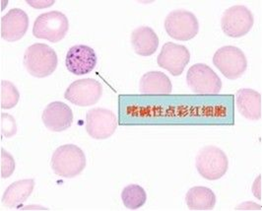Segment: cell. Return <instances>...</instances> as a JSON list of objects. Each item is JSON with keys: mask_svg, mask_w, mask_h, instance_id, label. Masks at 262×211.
Returning a JSON list of instances; mask_svg holds the SVG:
<instances>
[{"mask_svg": "<svg viewBox=\"0 0 262 211\" xmlns=\"http://www.w3.org/2000/svg\"><path fill=\"white\" fill-rule=\"evenodd\" d=\"M58 65L56 53L45 44H34L24 53V66L34 77L45 78L52 75Z\"/></svg>", "mask_w": 262, "mask_h": 211, "instance_id": "obj_1", "label": "cell"}, {"mask_svg": "<svg viewBox=\"0 0 262 211\" xmlns=\"http://www.w3.org/2000/svg\"><path fill=\"white\" fill-rule=\"evenodd\" d=\"M53 171L62 178L71 179L80 175L86 167V156L83 150L74 144L58 147L52 157Z\"/></svg>", "mask_w": 262, "mask_h": 211, "instance_id": "obj_2", "label": "cell"}, {"mask_svg": "<svg viewBox=\"0 0 262 211\" xmlns=\"http://www.w3.org/2000/svg\"><path fill=\"white\" fill-rule=\"evenodd\" d=\"M196 169L201 177L216 181L225 176L229 168L226 153L216 146H205L197 154Z\"/></svg>", "mask_w": 262, "mask_h": 211, "instance_id": "obj_3", "label": "cell"}, {"mask_svg": "<svg viewBox=\"0 0 262 211\" xmlns=\"http://www.w3.org/2000/svg\"><path fill=\"white\" fill-rule=\"evenodd\" d=\"M69 30V22L60 11H50L40 14L33 27V35L38 39L58 43L64 39Z\"/></svg>", "mask_w": 262, "mask_h": 211, "instance_id": "obj_4", "label": "cell"}, {"mask_svg": "<svg viewBox=\"0 0 262 211\" xmlns=\"http://www.w3.org/2000/svg\"><path fill=\"white\" fill-rule=\"evenodd\" d=\"M213 64L226 78L230 80L242 77L248 68V59L245 53L233 46L219 49L213 56Z\"/></svg>", "mask_w": 262, "mask_h": 211, "instance_id": "obj_5", "label": "cell"}, {"mask_svg": "<svg viewBox=\"0 0 262 211\" xmlns=\"http://www.w3.org/2000/svg\"><path fill=\"white\" fill-rule=\"evenodd\" d=\"M165 29L168 35L174 40H189L198 34L199 23L194 14L180 9L171 11L167 16Z\"/></svg>", "mask_w": 262, "mask_h": 211, "instance_id": "obj_6", "label": "cell"}, {"mask_svg": "<svg viewBox=\"0 0 262 211\" xmlns=\"http://www.w3.org/2000/svg\"><path fill=\"white\" fill-rule=\"evenodd\" d=\"M186 82L190 90L196 94H219L222 81L215 71L204 64L191 66L186 74Z\"/></svg>", "mask_w": 262, "mask_h": 211, "instance_id": "obj_7", "label": "cell"}, {"mask_svg": "<svg viewBox=\"0 0 262 211\" xmlns=\"http://www.w3.org/2000/svg\"><path fill=\"white\" fill-rule=\"evenodd\" d=\"M254 23L253 15L248 7L235 5L227 9L221 19L224 33L231 38H241L249 34Z\"/></svg>", "mask_w": 262, "mask_h": 211, "instance_id": "obj_8", "label": "cell"}, {"mask_svg": "<svg viewBox=\"0 0 262 211\" xmlns=\"http://www.w3.org/2000/svg\"><path fill=\"white\" fill-rule=\"evenodd\" d=\"M103 94L102 84L92 78L76 80L66 89L64 98L79 107H89L97 104Z\"/></svg>", "mask_w": 262, "mask_h": 211, "instance_id": "obj_9", "label": "cell"}, {"mask_svg": "<svg viewBox=\"0 0 262 211\" xmlns=\"http://www.w3.org/2000/svg\"><path fill=\"white\" fill-rule=\"evenodd\" d=\"M118 128V118L112 111L96 108L86 115V131L94 139H106Z\"/></svg>", "mask_w": 262, "mask_h": 211, "instance_id": "obj_10", "label": "cell"}, {"mask_svg": "<svg viewBox=\"0 0 262 211\" xmlns=\"http://www.w3.org/2000/svg\"><path fill=\"white\" fill-rule=\"evenodd\" d=\"M190 60L189 51L182 45L166 43L158 55V66L168 70L172 76H180Z\"/></svg>", "mask_w": 262, "mask_h": 211, "instance_id": "obj_11", "label": "cell"}, {"mask_svg": "<svg viewBox=\"0 0 262 211\" xmlns=\"http://www.w3.org/2000/svg\"><path fill=\"white\" fill-rule=\"evenodd\" d=\"M97 54L92 48L76 45L69 49L66 58L67 70L74 75H84L92 72L97 66Z\"/></svg>", "mask_w": 262, "mask_h": 211, "instance_id": "obj_12", "label": "cell"}, {"mask_svg": "<svg viewBox=\"0 0 262 211\" xmlns=\"http://www.w3.org/2000/svg\"><path fill=\"white\" fill-rule=\"evenodd\" d=\"M28 28L29 17L26 12L19 8H13L1 18V38L10 43L21 40L25 36Z\"/></svg>", "mask_w": 262, "mask_h": 211, "instance_id": "obj_13", "label": "cell"}, {"mask_svg": "<svg viewBox=\"0 0 262 211\" xmlns=\"http://www.w3.org/2000/svg\"><path fill=\"white\" fill-rule=\"evenodd\" d=\"M41 119L49 131L64 132L72 125L73 113L70 107L64 103L53 102L47 106Z\"/></svg>", "mask_w": 262, "mask_h": 211, "instance_id": "obj_14", "label": "cell"}, {"mask_svg": "<svg viewBox=\"0 0 262 211\" xmlns=\"http://www.w3.org/2000/svg\"><path fill=\"white\" fill-rule=\"evenodd\" d=\"M236 105L239 114L249 120L261 118V95L252 89H241L236 94Z\"/></svg>", "mask_w": 262, "mask_h": 211, "instance_id": "obj_15", "label": "cell"}, {"mask_svg": "<svg viewBox=\"0 0 262 211\" xmlns=\"http://www.w3.org/2000/svg\"><path fill=\"white\" fill-rule=\"evenodd\" d=\"M131 45L138 55L150 56L157 51L159 38L152 28L138 27L131 34Z\"/></svg>", "mask_w": 262, "mask_h": 211, "instance_id": "obj_16", "label": "cell"}, {"mask_svg": "<svg viewBox=\"0 0 262 211\" xmlns=\"http://www.w3.org/2000/svg\"><path fill=\"white\" fill-rule=\"evenodd\" d=\"M35 187V181L33 179H26L17 181L9 185L3 196L2 203L10 208H14L25 202L32 195Z\"/></svg>", "mask_w": 262, "mask_h": 211, "instance_id": "obj_17", "label": "cell"}, {"mask_svg": "<svg viewBox=\"0 0 262 211\" xmlns=\"http://www.w3.org/2000/svg\"><path fill=\"white\" fill-rule=\"evenodd\" d=\"M142 94L168 95L171 93L172 85L170 78L161 71H150L145 73L139 83Z\"/></svg>", "mask_w": 262, "mask_h": 211, "instance_id": "obj_18", "label": "cell"}, {"mask_svg": "<svg viewBox=\"0 0 262 211\" xmlns=\"http://www.w3.org/2000/svg\"><path fill=\"white\" fill-rule=\"evenodd\" d=\"M185 200L190 210H212L216 204V196L206 186H193L186 196Z\"/></svg>", "mask_w": 262, "mask_h": 211, "instance_id": "obj_19", "label": "cell"}, {"mask_svg": "<svg viewBox=\"0 0 262 211\" xmlns=\"http://www.w3.org/2000/svg\"><path fill=\"white\" fill-rule=\"evenodd\" d=\"M121 199L124 206L130 210L142 207L147 200V194L144 188L139 185H128L121 193Z\"/></svg>", "mask_w": 262, "mask_h": 211, "instance_id": "obj_20", "label": "cell"}, {"mask_svg": "<svg viewBox=\"0 0 262 211\" xmlns=\"http://www.w3.org/2000/svg\"><path fill=\"white\" fill-rule=\"evenodd\" d=\"M20 93L11 82L2 80L0 83V106L2 109H12L18 104Z\"/></svg>", "mask_w": 262, "mask_h": 211, "instance_id": "obj_21", "label": "cell"}, {"mask_svg": "<svg viewBox=\"0 0 262 211\" xmlns=\"http://www.w3.org/2000/svg\"><path fill=\"white\" fill-rule=\"evenodd\" d=\"M0 172L1 178L7 179L15 171V161L13 156L1 148L0 150Z\"/></svg>", "mask_w": 262, "mask_h": 211, "instance_id": "obj_22", "label": "cell"}, {"mask_svg": "<svg viewBox=\"0 0 262 211\" xmlns=\"http://www.w3.org/2000/svg\"><path fill=\"white\" fill-rule=\"evenodd\" d=\"M17 132V125L13 117L8 114H1V133L5 137H11Z\"/></svg>", "mask_w": 262, "mask_h": 211, "instance_id": "obj_23", "label": "cell"}]
</instances>
